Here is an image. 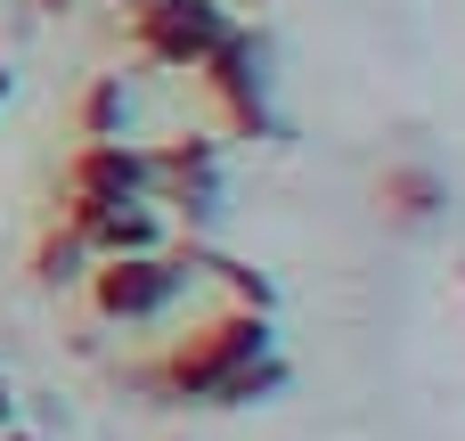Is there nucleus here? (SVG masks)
Listing matches in <instances>:
<instances>
[{
  "label": "nucleus",
  "instance_id": "obj_4",
  "mask_svg": "<svg viewBox=\"0 0 465 441\" xmlns=\"http://www.w3.org/2000/svg\"><path fill=\"white\" fill-rule=\"evenodd\" d=\"M0 417H8V393H0Z\"/></svg>",
  "mask_w": 465,
  "mask_h": 441
},
{
  "label": "nucleus",
  "instance_id": "obj_1",
  "mask_svg": "<svg viewBox=\"0 0 465 441\" xmlns=\"http://www.w3.org/2000/svg\"><path fill=\"white\" fill-rule=\"evenodd\" d=\"M253 352H262V327H253V319H213L196 344H180V352H172V368H163V376H172L180 393H221Z\"/></svg>",
  "mask_w": 465,
  "mask_h": 441
},
{
  "label": "nucleus",
  "instance_id": "obj_2",
  "mask_svg": "<svg viewBox=\"0 0 465 441\" xmlns=\"http://www.w3.org/2000/svg\"><path fill=\"white\" fill-rule=\"evenodd\" d=\"M139 49H155V57H172V65L213 57V49H221V16H213L204 0H147V8H139Z\"/></svg>",
  "mask_w": 465,
  "mask_h": 441
},
{
  "label": "nucleus",
  "instance_id": "obj_3",
  "mask_svg": "<svg viewBox=\"0 0 465 441\" xmlns=\"http://www.w3.org/2000/svg\"><path fill=\"white\" fill-rule=\"evenodd\" d=\"M172 295V270L163 262H147V254H131V262H106L98 270V311H114V319H139V311H155Z\"/></svg>",
  "mask_w": 465,
  "mask_h": 441
}]
</instances>
